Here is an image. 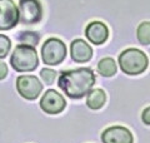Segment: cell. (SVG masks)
<instances>
[{"mask_svg": "<svg viewBox=\"0 0 150 143\" xmlns=\"http://www.w3.org/2000/svg\"><path fill=\"white\" fill-rule=\"evenodd\" d=\"M95 84V75L89 68L65 70L59 77V88L70 98H83Z\"/></svg>", "mask_w": 150, "mask_h": 143, "instance_id": "cell-1", "label": "cell"}, {"mask_svg": "<svg viewBox=\"0 0 150 143\" xmlns=\"http://www.w3.org/2000/svg\"><path fill=\"white\" fill-rule=\"evenodd\" d=\"M119 65L128 75L140 74L148 68V56L139 49H126L119 56Z\"/></svg>", "mask_w": 150, "mask_h": 143, "instance_id": "cell-2", "label": "cell"}, {"mask_svg": "<svg viewBox=\"0 0 150 143\" xmlns=\"http://www.w3.org/2000/svg\"><path fill=\"white\" fill-rule=\"evenodd\" d=\"M38 54L35 46L20 44L14 49L10 63L16 72H30L38 66Z\"/></svg>", "mask_w": 150, "mask_h": 143, "instance_id": "cell-3", "label": "cell"}, {"mask_svg": "<svg viewBox=\"0 0 150 143\" xmlns=\"http://www.w3.org/2000/svg\"><path fill=\"white\" fill-rule=\"evenodd\" d=\"M65 55H67V46L62 40L56 38L48 39L41 48V56L46 65L60 64L65 59Z\"/></svg>", "mask_w": 150, "mask_h": 143, "instance_id": "cell-4", "label": "cell"}, {"mask_svg": "<svg viewBox=\"0 0 150 143\" xmlns=\"http://www.w3.org/2000/svg\"><path fill=\"white\" fill-rule=\"evenodd\" d=\"M19 20L23 24L39 23L43 16V8L39 0H20L19 3Z\"/></svg>", "mask_w": 150, "mask_h": 143, "instance_id": "cell-5", "label": "cell"}, {"mask_svg": "<svg viewBox=\"0 0 150 143\" xmlns=\"http://www.w3.org/2000/svg\"><path fill=\"white\" fill-rule=\"evenodd\" d=\"M16 89L25 99H36L43 90L40 80L34 75H20L16 79Z\"/></svg>", "mask_w": 150, "mask_h": 143, "instance_id": "cell-6", "label": "cell"}, {"mask_svg": "<svg viewBox=\"0 0 150 143\" xmlns=\"http://www.w3.org/2000/svg\"><path fill=\"white\" fill-rule=\"evenodd\" d=\"M19 21V10L13 0H0V30H9Z\"/></svg>", "mask_w": 150, "mask_h": 143, "instance_id": "cell-7", "label": "cell"}, {"mask_svg": "<svg viewBox=\"0 0 150 143\" xmlns=\"http://www.w3.org/2000/svg\"><path fill=\"white\" fill-rule=\"evenodd\" d=\"M65 99L62 94L55 92L53 89L46 90L40 101V107L45 113L58 114L65 108Z\"/></svg>", "mask_w": 150, "mask_h": 143, "instance_id": "cell-8", "label": "cell"}, {"mask_svg": "<svg viewBox=\"0 0 150 143\" xmlns=\"http://www.w3.org/2000/svg\"><path fill=\"white\" fill-rule=\"evenodd\" d=\"M103 143H133V134L121 126L109 127L101 134Z\"/></svg>", "mask_w": 150, "mask_h": 143, "instance_id": "cell-9", "label": "cell"}, {"mask_svg": "<svg viewBox=\"0 0 150 143\" xmlns=\"http://www.w3.org/2000/svg\"><path fill=\"white\" fill-rule=\"evenodd\" d=\"M85 35L93 44L100 45L103 43H105V40L108 39L109 31H108L105 24H103L101 21H93L86 26Z\"/></svg>", "mask_w": 150, "mask_h": 143, "instance_id": "cell-10", "label": "cell"}, {"mask_svg": "<svg viewBox=\"0 0 150 143\" xmlns=\"http://www.w3.org/2000/svg\"><path fill=\"white\" fill-rule=\"evenodd\" d=\"M71 58L78 61V63H85L93 55V49L91 46L88 44L86 41H84L83 39H76L71 43Z\"/></svg>", "mask_w": 150, "mask_h": 143, "instance_id": "cell-11", "label": "cell"}, {"mask_svg": "<svg viewBox=\"0 0 150 143\" xmlns=\"http://www.w3.org/2000/svg\"><path fill=\"white\" fill-rule=\"evenodd\" d=\"M86 95H88L86 104H88L89 108L99 109V108H101L105 104L106 95H105V92L103 89H93Z\"/></svg>", "mask_w": 150, "mask_h": 143, "instance_id": "cell-12", "label": "cell"}, {"mask_svg": "<svg viewBox=\"0 0 150 143\" xmlns=\"http://www.w3.org/2000/svg\"><path fill=\"white\" fill-rule=\"evenodd\" d=\"M98 72L104 77H111L116 73V64L115 60L111 58H104L98 64Z\"/></svg>", "mask_w": 150, "mask_h": 143, "instance_id": "cell-13", "label": "cell"}, {"mask_svg": "<svg viewBox=\"0 0 150 143\" xmlns=\"http://www.w3.org/2000/svg\"><path fill=\"white\" fill-rule=\"evenodd\" d=\"M138 39L144 45H148L150 43V24L149 21L142 23L138 28Z\"/></svg>", "mask_w": 150, "mask_h": 143, "instance_id": "cell-14", "label": "cell"}, {"mask_svg": "<svg viewBox=\"0 0 150 143\" xmlns=\"http://www.w3.org/2000/svg\"><path fill=\"white\" fill-rule=\"evenodd\" d=\"M19 40L25 45L35 46L39 43V35L34 31H23L19 34Z\"/></svg>", "mask_w": 150, "mask_h": 143, "instance_id": "cell-15", "label": "cell"}, {"mask_svg": "<svg viewBox=\"0 0 150 143\" xmlns=\"http://www.w3.org/2000/svg\"><path fill=\"white\" fill-rule=\"evenodd\" d=\"M10 46H11L10 39H9L6 35L0 34V59L5 58L8 55L9 50H10Z\"/></svg>", "mask_w": 150, "mask_h": 143, "instance_id": "cell-16", "label": "cell"}, {"mask_svg": "<svg viewBox=\"0 0 150 143\" xmlns=\"http://www.w3.org/2000/svg\"><path fill=\"white\" fill-rule=\"evenodd\" d=\"M40 75H41V78H43V80H44L46 84H51V83H53L54 80H55V75H56V73H55V70H53V69L45 68V69L41 70Z\"/></svg>", "mask_w": 150, "mask_h": 143, "instance_id": "cell-17", "label": "cell"}, {"mask_svg": "<svg viewBox=\"0 0 150 143\" xmlns=\"http://www.w3.org/2000/svg\"><path fill=\"white\" fill-rule=\"evenodd\" d=\"M143 122L145 124H150V108H145V111L143 112Z\"/></svg>", "mask_w": 150, "mask_h": 143, "instance_id": "cell-18", "label": "cell"}, {"mask_svg": "<svg viewBox=\"0 0 150 143\" xmlns=\"http://www.w3.org/2000/svg\"><path fill=\"white\" fill-rule=\"evenodd\" d=\"M6 73H8L6 64L3 63V61H0V79H4V78H5Z\"/></svg>", "mask_w": 150, "mask_h": 143, "instance_id": "cell-19", "label": "cell"}]
</instances>
